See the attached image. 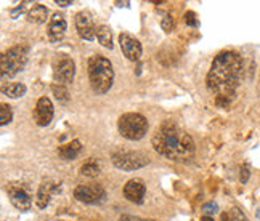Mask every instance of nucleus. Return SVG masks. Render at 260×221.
I'll return each instance as SVG.
<instances>
[{"mask_svg": "<svg viewBox=\"0 0 260 221\" xmlns=\"http://www.w3.org/2000/svg\"><path fill=\"white\" fill-rule=\"evenodd\" d=\"M243 72L244 64L239 53L223 50L214 58L206 77V85L209 92L215 95V104L218 107L230 106L236 88L243 80Z\"/></svg>", "mask_w": 260, "mask_h": 221, "instance_id": "1", "label": "nucleus"}, {"mask_svg": "<svg viewBox=\"0 0 260 221\" xmlns=\"http://www.w3.org/2000/svg\"><path fill=\"white\" fill-rule=\"evenodd\" d=\"M154 151L174 162H186L194 156V141L189 133L172 122H164L157 127L153 135Z\"/></svg>", "mask_w": 260, "mask_h": 221, "instance_id": "2", "label": "nucleus"}, {"mask_svg": "<svg viewBox=\"0 0 260 221\" xmlns=\"http://www.w3.org/2000/svg\"><path fill=\"white\" fill-rule=\"evenodd\" d=\"M87 72L90 87L96 95H105L111 90L114 82V67L106 56L93 55L88 59Z\"/></svg>", "mask_w": 260, "mask_h": 221, "instance_id": "3", "label": "nucleus"}, {"mask_svg": "<svg viewBox=\"0 0 260 221\" xmlns=\"http://www.w3.org/2000/svg\"><path fill=\"white\" fill-rule=\"evenodd\" d=\"M29 50L26 45H15L8 48L0 58V74L2 79H12L18 72H21L27 64Z\"/></svg>", "mask_w": 260, "mask_h": 221, "instance_id": "4", "label": "nucleus"}, {"mask_svg": "<svg viewBox=\"0 0 260 221\" xmlns=\"http://www.w3.org/2000/svg\"><path fill=\"white\" fill-rule=\"evenodd\" d=\"M117 130L125 139L138 141L148 133V120L138 113H125L117 120Z\"/></svg>", "mask_w": 260, "mask_h": 221, "instance_id": "5", "label": "nucleus"}, {"mask_svg": "<svg viewBox=\"0 0 260 221\" xmlns=\"http://www.w3.org/2000/svg\"><path fill=\"white\" fill-rule=\"evenodd\" d=\"M111 160L116 168L124 170V172H134V170L143 168L149 164V159L146 154L140 151H130V149H119L113 153Z\"/></svg>", "mask_w": 260, "mask_h": 221, "instance_id": "6", "label": "nucleus"}, {"mask_svg": "<svg viewBox=\"0 0 260 221\" xmlns=\"http://www.w3.org/2000/svg\"><path fill=\"white\" fill-rule=\"evenodd\" d=\"M53 77L56 84L68 85L76 77V63L68 55H58L53 61Z\"/></svg>", "mask_w": 260, "mask_h": 221, "instance_id": "7", "label": "nucleus"}, {"mask_svg": "<svg viewBox=\"0 0 260 221\" xmlns=\"http://www.w3.org/2000/svg\"><path fill=\"white\" fill-rule=\"evenodd\" d=\"M7 194L10 197L12 205L18 210H21V212H27L32 207V197L21 183H8Z\"/></svg>", "mask_w": 260, "mask_h": 221, "instance_id": "8", "label": "nucleus"}, {"mask_svg": "<svg viewBox=\"0 0 260 221\" xmlns=\"http://www.w3.org/2000/svg\"><path fill=\"white\" fill-rule=\"evenodd\" d=\"M74 197L76 200L82 204H96L100 200H103L106 197L105 189L100 185H79L74 189Z\"/></svg>", "mask_w": 260, "mask_h": 221, "instance_id": "9", "label": "nucleus"}, {"mask_svg": "<svg viewBox=\"0 0 260 221\" xmlns=\"http://www.w3.org/2000/svg\"><path fill=\"white\" fill-rule=\"evenodd\" d=\"M119 44H121V50L127 59H130V61H140V58L143 55V47L140 44V40L124 32L119 35Z\"/></svg>", "mask_w": 260, "mask_h": 221, "instance_id": "10", "label": "nucleus"}, {"mask_svg": "<svg viewBox=\"0 0 260 221\" xmlns=\"http://www.w3.org/2000/svg\"><path fill=\"white\" fill-rule=\"evenodd\" d=\"M76 29H77L79 37L84 40H93L96 37V27L93 24L92 15L85 12V10H82V12H79L76 15Z\"/></svg>", "mask_w": 260, "mask_h": 221, "instance_id": "11", "label": "nucleus"}, {"mask_svg": "<svg viewBox=\"0 0 260 221\" xmlns=\"http://www.w3.org/2000/svg\"><path fill=\"white\" fill-rule=\"evenodd\" d=\"M53 119V104L52 99L42 96L37 99L36 107H34V120L39 127H47Z\"/></svg>", "mask_w": 260, "mask_h": 221, "instance_id": "12", "label": "nucleus"}, {"mask_svg": "<svg viewBox=\"0 0 260 221\" xmlns=\"http://www.w3.org/2000/svg\"><path fill=\"white\" fill-rule=\"evenodd\" d=\"M122 193H124V197L127 200H130V202L142 204L145 193H146V185L142 178H132L124 185Z\"/></svg>", "mask_w": 260, "mask_h": 221, "instance_id": "13", "label": "nucleus"}, {"mask_svg": "<svg viewBox=\"0 0 260 221\" xmlns=\"http://www.w3.org/2000/svg\"><path fill=\"white\" fill-rule=\"evenodd\" d=\"M68 29V23L61 13H53V16L50 18L48 21V27H47V35L50 42H59Z\"/></svg>", "mask_w": 260, "mask_h": 221, "instance_id": "14", "label": "nucleus"}, {"mask_svg": "<svg viewBox=\"0 0 260 221\" xmlns=\"http://www.w3.org/2000/svg\"><path fill=\"white\" fill-rule=\"evenodd\" d=\"M56 191H59V188L52 183L50 179H45V181H42V185L39 186L37 189V196H36V204L39 208H47V205L50 204V199H52L53 193H56Z\"/></svg>", "mask_w": 260, "mask_h": 221, "instance_id": "15", "label": "nucleus"}, {"mask_svg": "<svg viewBox=\"0 0 260 221\" xmlns=\"http://www.w3.org/2000/svg\"><path fill=\"white\" fill-rule=\"evenodd\" d=\"M48 19V8L42 4H34L27 12V21L34 24H44Z\"/></svg>", "mask_w": 260, "mask_h": 221, "instance_id": "16", "label": "nucleus"}, {"mask_svg": "<svg viewBox=\"0 0 260 221\" xmlns=\"http://www.w3.org/2000/svg\"><path fill=\"white\" fill-rule=\"evenodd\" d=\"M81 149H82L81 141H79V139H74V141H71V143L59 146L58 148V156H59V159H63V160H73V159L77 157L79 153H81Z\"/></svg>", "mask_w": 260, "mask_h": 221, "instance_id": "17", "label": "nucleus"}, {"mask_svg": "<svg viewBox=\"0 0 260 221\" xmlns=\"http://www.w3.org/2000/svg\"><path fill=\"white\" fill-rule=\"evenodd\" d=\"M96 39H98V42L102 44L105 48L113 50V47H114V44H113V32H111V29H109L106 24H102V26L96 27Z\"/></svg>", "mask_w": 260, "mask_h": 221, "instance_id": "18", "label": "nucleus"}, {"mask_svg": "<svg viewBox=\"0 0 260 221\" xmlns=\"http://www.w3.org/2000/svg\"><path fill=\"white\" fill-rule=\"evenodd\" d=\"M26 92H27V87L24 84H10L8 87L2 88V93L8 98H13V99L24 96Z\"/></svg>", "mask_w": 260, "mask_h": 221, "instance_id": "19", "label": "nucleus"}, {"mask_svg": "<svg viewBox=\"0 0 260 221\" xmlns=\"http://www.w3.org/2000/svg\"><path fill=\"white\" fill-rule=\"evenodd\" d=\"M52 92L55 95V98L58 99L61 104H68L69 103V99H71V95H69V90L66 88V85L63 84H53L52 85Z\"/></svg>", "mask_w": 260, "mask_h": 221, "instance_id": "20", "label": "nucleus"}, {"mask_svg": "<svg viewBox=\"0 0 260 221\" xmlns=\"http://www.w3.org/2000/svg\"><path fill=\"white\" fill-rule=\"evenodd\" d=\"M100 165L95 162V160H88V162H85L82 167H81V173L85 175V176H90V178H95L100 175Z\"/></svg>", "mask_w": 260, "mask_h": 221, "instance_id": "21", "label": "nucleus"}, {"mask_svg": "<svg viewBox=\"0 0 260 221\" xmlns=\"http://www.w3.org/2000/svg\"><path fill=\"white\" fill-rule=\"evenodd\" d=\"M13 120V113H12V107H10L7 103L0 104V124L7 125Z\"/></svg>", "mask_w": 260, "mask_h": 221, "instance_id": "22", "label": "nucleus"}, {"mask_svg": "<svg viewBox=\"0 0 260 221\" xmlns=\"http://www.w3.org/2000/svg\"><path fill=\"white\" fill-rule=\"evenodd\" d=\"M203 212L206 216H214L218 212V205L215 202H207L203 205Z\"/></svg>", "mask_w": 260, "mask_h": 221, "instance_id": "23", "label": "nucleus"}, {"mask_svg": "<svg viewBox=\"0 0 260 221\" xmlns=\"http://www.w3.org/2000/svg\"><path fill=\"white\" fill-rule=\"evenodd\" d=\"M230 218H232V221H247L246 215L243 213V210L238 208V207L232 208V212H230Z\"/></svg>", "mask_w": 260, "mask_h": 221, "instance_id": "24", "label": "nucleus"}, {"mask_svg": "<svg viewBox=\"0 0 260 221\" xmlns=\"http://www.w3.org/2000/svg\"><path fill=\"white\" fill-rule=\"evenodd\" d=\"M185 23L191 27H198L199 26V21H198V16L194 12H186L185 13Z\"/></svg>", "mask_w": 260, "mask_h": 221, "instance_id": "25", "label": "nucleus"}, {"mask_svg": "<svg viewBox=\"0 0 260 221\" xmlns=\"http://www.w3.org/2000/svg\"><path fill=\"white\" fill-rule=\"evenodd\" d=\"M161 26H162V29H164L166 32H171L172 27H174V19H172V16L171 15H166L161 19Z\"/></svg>", "mask_w": 260, "mask_h": 221, "instance_id": "26", "label": "nucleus"}, {"mask_svg": "<svg viewBox=\"0 0 260 221\" xmlns=\"http://www.w3.org/2000/svg\"><path fill=\"white\" fill-rule=\"evenodd\" d=\"M119 221H156L149 218H142V216H134V215H122L119 218Z\"/></svg>", "mask_w": 260, "mask_h": 221, "instance_id": "27", "label": "nucleus"}, {"mask_svg": "<svg viewBox=\"0 0 260 221\" xmlns=\"http://www.w3.org/2000/svg\"><path fill=\"white\" fill-rule=\"evenodd\" d=\"M239 179H241L243 185L247 183V179H249V165H243V168H241V176H239Z\"/></svg>", "mask_w": 260, "mask_h": 221, "instance_id": "28", "label": "nucleus"}, {"mask_svg": "<svg viewBox=\"0 0 260 221\" xmlns=\"http://www.w3.org/2000/svg\"><path fill=\"white\" fill-rule=\"evenodd\" d=\"M71 4H73L71 0H56V5H59V7H68Z\"/></svg>", "mask_w": 260, "mask_h": 221, "instance_id": "29", "label": "nucleus"}, {"mask_svg": "<svg viewBox=\"0 0 260 221\" xmlns=\"http://www.w3.org/2000/svg\"><path fill=\"white\" fill-rule=\"evenodd\" d=\"M201 221H214V216H206V215H204V216L201 218Z\"/></svg>", "mask_w": 260, "mask_h": 221, "instance_id": "30", "label": "nucleus"}, {"mask_svg": "<svg viewBox=\"0 0 260 221\" xmlns=\"http://www.w3.org/2000/svg\"><path fill=\"white\" fill-rule=\"evenodd\" d=\"M222 221H228V215H226V213L222 215Z\"/></svg>", "mask_w": 260, "mask_h": 221, "instance_id": "31", "label": "nucleus"}, {"mask_svg": "<svg viewBox=\"0 0 260 221\" xmlns=\"http://www.w3.org/2000/svg\"><path fill=\"white\" fill-rule=\"evenodd\" d=\"M257 215H258V218H260V212H258V213H257Z\"/></svg>", "mask_w": 260, "mask_h": 221, "instance_id": "32", "label": "nucleus"}]
</instances>
